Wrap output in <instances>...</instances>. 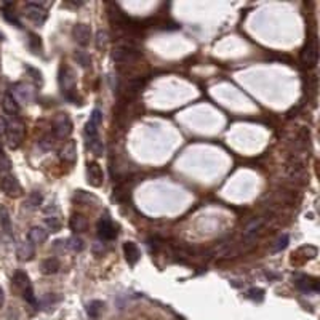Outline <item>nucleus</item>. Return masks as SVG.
<instances>
[{"label": "nucleus", "instance_id": "obj_1", "mask_svg": "<svg viewBox=\"0 0 320 320\" xmlns=\"http://www.w3.org/2000/svg\"><path fill=\"white\" fill-rule=\"evenodd\" d=\"M60 87L66 99L77 104V90H76V74L69 66L60 67Z\"/></svg>", "mask_w": 320, "mask_h": 320}, {"label": "nucleus", "instance_id": "obj_2", "mask_svg": "<svg viewBox=\"0 0 320 320\" xmlns=\"http://www.w3.org/2000/svg\"><path fill=\"white\" fill-rule=\"evenodd\" d=\"M24 132H26V127H24V122L21 120L19 117H12L10 122H7V141H8V146L12 149H18L21 143L24 139Z\"/></svg>", "mask_w": 320, "mask_h": 320}, {"label": "nucleus", "instance_id": "obj_3", "mask_svg": "<svg viewBox=\"0 0 320 320\" xmlns=\"http://www.w3.org/2000/svg\"><path fill=\"white\" fill-rule=\"evenodd\" d=\"M51 127L58 139H67L72 133V120L66 112H58L53 117Z\"/></svg>", "mask_w": 320, "mask_h": 320}, {"label": "nucleus", "instance_id": "obj_4", "mask_svg": "<svg viewBox=\"0 0 320 320\" xmlns=\"http://www.w3.org/2000/svg\"><path fill=\"white\" fill-rule=\"evenodd\" d=\"M141 56V51L132 45H120L112 51V61L115 64H127L133 62Z\"/></svg>", "mask_w": 320, "mask_h": 320}, {"label": "nucleus", "instance_id": "obj_5", "mask_svg": "<svg viewBox=\"0 0 320 320\" xmlns=\"http://www.w3.org/2000/svg\"><path fill=\"white\" fill-rule=\"evenodd\" d=\"M15 285H16L21 293H23L24 300L28 301L29 304H35L37 300H35V295H34V288H32V283H30V279L29 275L26 274L23 271H18L16 274H15Z\"/></svg>", "mask_w": 320, "mask_h": 320}, {"label": "nucleus", "instance_id": "obj_6", "mask_svg": "<svg viewBox=\"0 0 320 320\" xmlns=\"http://www.w3.org/2000/svg\"><path fill=\"white\" fill-rule=\"evenodd\" d=\"M317 61H319V45H317V39L312 37L307 40V44L301 50V62L304 67H314L317 64Z\"/></svg>", "mask_w": 320, "mask_h": 320}, {"label": "nucleus", "instance_id": "obj_7", "mask_svg": "<svg viewBox=\"0 0 320 320\" xmlns=\"http://www.w3.org/2000/svg\"><path fill=\"white\" fill-rule=\"evenodd\" d=\"M98 237L101 240H114L117 237V228L114 226L112 219L109 218V214H104L96 224Z\"/></svg>", "mask_w": 320, "mask_h": 320}, {"label": "nucleus", "instance_id": "obj_8", "mask_svg": "<svg viewBox=\"0 0 320 320\" xmlns=\"http://www.w3.org/2000/svg\"><path fill=\"white\" fill-rule=\"evenodd\" d=\"M26 16H28L30 21H34L35 24H44L48 13L44 8V5L37 3V2H28L26 3Z\"/></svg>", "mask_w": 320, "mask_h": 320}, {"label": "nucleus", "instance_id": "obj_9", "mask_svg": "<svg viewBox=\"0 0 320 320\" xmlns=\"http://www.w3.org/2000/svg\"><path fill=\"white\" fill-rule=\"evenodd\" d=\"M87 181H88V184L93 187H99L103 184L104 173H103V168L99 167V164H96V162H90V164L87 165Z\"/></svg>", "mask_w": 320, "mask_h": 320}, {"label": "nucleus", "instance_id": "obj_10", "mask_svg": "<svg viewBox=\"0 0 320 320\" xmlns=\"http://www.w3.org/2000/svg\"><path fill=\"white\" fill-rule=\"evenodd\" d=\"M0 189L10 197H16L21 194V186L16 180V176H13V175H5L2 180H0Z\"/></svg>", "mask_w": 320, "mask_h": 320}, {"label": "nucleus", "instance_id": "obj_11", "mask_svg": "<svg viewBox=\"0 0 320 320\" xmlns=\"http://www.w3.org/2000/svg\"><path fill=\"white\" fill-rule=\"evenodd\" d=\"M72 35H74V40L77 42L78 45H88L90 44V39H91V29L90 26L83 24V23H78L72 28Z\"/></svg>", "mask_w": 320, "mask_h": 320}, {"label": "nucleus", "instance_id": "obj_12", "mask_svg": "<svg viewBox=\"0 0 320 320\" xmlns=\"http://www.w3.org/2000/svg\"><path fill=\"white\" fill-rule=\"evenodd\" d=\"M103 122V112L99 109H93V112L90 115V120L87 122L85 132L88 135V138H96L98 136V127Z\"/></svg>", "mask_w": 320, "mask_h": 320}, {"label": "nucleus", "instance_id": "obj_13", "mask_svg": "<svg viewBox=\"0 0 320 320\" xmlns=\"http://www.w3.org/2000/svg\"><path fill=\"white\" fill-rule=\"evenodd\" d=\"M60 157L64 164H69V165L74 164V162L77 160V143L76 141H72V139L67 141V143L64 144V148L61 149Z\"/></svg>", "mask_w": 320, "mask_h": 320}, {"label": "nucleus", "instance_id": "obj_14", "mask_svg": "<svg viewBox=\"0 0 320 320\" xmlns=\"http://www.w3.org/2000/svg\"><path fill=\"white\" fill-rule=\"evenodd\" d=\"M2 106H3V111L7 112L8 115H12V117H18V114H19V104H18V101H16V98H15L10 91H7V93L3 94V98H2Z\"/></svg>", "mask_w": 320, "mask_h": 320}, {"label": "nucleus", "instance_id": "obj_15", "mask_svg": "<svg viewBox=\"0 0 320 320\" xmlns=\"http://www.w3.org/2000/svg\"><path fill=\"white\" fill-rule=\"evenodd\" d=\"M123 255H125L127 263L132 264V266H135L141 258V251H139L138 245H136L135 242H125L123 244Z\"/></svg>", "mask_w": 320, "mask_h": 320}, {"label": "nucleus", "instance_id": "obj_16", "mask_svg": "<svg viewBox=\"0 0 320 320\" xmlns=\"http://www.w3.org/2000/svg\"><path fill=\"white\" fill-rule=\"evenodd\" d=\"M28 239H29L30 245H42L46 239H48V230L40 228V226H34L29 230Z\"/></svg>", "mask_w": 320, "mask_h": 320}, {"label": "nucleus", "instance_id": "obj_17", "mask_svg": "<svg viewBox=\"0 0 320 320\" xmlns=\"http://www.w3.org/2000/svg\"><path fill=\"white\" fill-rule=\"evenodd\" d=\"M296 287L300 288L303 291H319V282L316 279H312V277H307V275H301L300 279H296Z\"/></svg>", "mask_w": 320, "mask_h": 320}, {"label": "nucleus", "instance_id": "obj_18", "mask_svg": "<svg viewBox=\"0 0 320 320\" xmlns=\"http://www.w3.org/2000/svg\"><path fill=\"white\" fill-rule=\"evenodd\" d=\"M264 224V219L263 218H256L253 219L251 223H248L244 229V239L245 240H251L255 237L256 234H258V230L261 229V226Z\"/></svg>", "mask_w": 320, "mask_h": 320}, {"label": "nucleus", "instance_id": "obj_19", "mask_svg": "<svg viewBox=\"0 0 320 320\" xmlns=\"http://www.w3.org/2000/svg\"><path fill=\"white\" fill-rule=\"evenodd\" d=\"M69 226H71V230H74V232H85L87 230V218L83 216V214H78V213H74L69 219Z\"/></svg>", "mask_w": 320, "mask_h": 320}, {"label": "nucleus", "instance_id": "obj_20", "mask_svg": "<svg viewBox=\"0 0 320 320\" xmlns=\"http://www.w3.org/2000/svg\"><path fill=\"white\" fill-rule=\"evenodd\" d=\"M144 87V78H132L128 80L127 87H125V93H127V98H133L136 96Z\"/></svg>", "mask_w": 320, "mask_h": 320}, {"label": "nucleus", "instance_id": "obj_21", "mask_svg": "<svg viewBox=\"0 0 320 320\" xmlns=\"http://www.w3.org/2000/svg\"><path fill=\"white\" fill-rule=\"evenodd\" d=\"M0 226H2L3 232L7 235H13V226H12V218H10L8 210L5 207H0Z\"/></svg>", "mask_w": 320, "mask_h": 320}, {"label": "nucleus", "instance_id": "obj_22", "mask_svg": "<svg viewBox=\"0 0 320 320\" xmlns=\"http://www.w3.org/2000/svg\"><path fill=\"white\" fill-rule=\"evenodd\" d=\"M42 202H44V196H42L40 191H32L28 196V200L24 202V205L30 208V210H35L42 205Z\"/></svg>", "mask_w": 320, "mask_h": 320}, {"label": "nucleus", "instance_id": "obj_23", "mask_svg": "<svg viewBox=\"0 0 320 320\" xmlns=\"http://www.w3.org/2000/svg\"><path fill=\"white\" fill-rule=\"evenodd\" d=\"M58 271H60V261L56 258H48L42 263V272H44V274L51 275V274H56Z\"/></svg>", "mask_w": 320, "mask_h": 320}, {"label": "nucleus", "instance_id": "obj_24", "mask_svg": "<svg viewBox=\"0 0 320 320\" xmlns=\"http://www.w3.org/2000/svg\"><path fill=\"white\" fill-rule=\"evenodd\" d=\"M88 148H90V151L93 152V155H96V157H101L104 154V144L98 136L96 138L88 139Z\"/></svg>", "mask_w": 320, "mask_h": 320}, {"label": "nucleus", "instance_id": "obj_25", "mask_svg": "<svg viewBox=\"0 0 320 320\" xmlns=\"http://www.w3.org/2000/svg\"><path fill=\"white\" fill-rule=\"evenodd\" d=\"M34 256V246L30 244H21L18 248V258L21 261H28Z\"/></svg>", "mask_w": 320, "mask_h": 320}, {"label": "nucleus", "instance_id": "obj_26", "mask_svg": "<svg viewBox=\"0 0 320 320\" xmlns=\"http://www.w3.org/2000/svg\"><path fill=\"white\" fill-rule=\"evenodd\" d=\"M104 304L99 301V300H94L91 301L90 304L87 306V312H88V317H90L91 320H96L99 317V312H101Z\"/></svg>", "mask_w": 320, "mask_h": 320}, {"label": "nucleus", "instance_id": "obj_27", "mask_svg": "<svg viewBox=\"0 0 320 320\" xmlns=\"http://www.w3.org/2000/svg\"><path fill=\"white\" fill-rule=\"evenodd\" d=\"M74 58H76L77 64H80V67H83V69H87V67L91 66V58H90V55L87 53V51L77 50L74 53Z\"/></svg>", "mask_w": 320, "mask_h": 320}, {"label": "nucleus", "instance_id": "obj_28", "mask_svg": "<svg viewBox=\"0 0 320 320\" xmlns=\"http://www.w3.org/2000/svg\"><path fill=\"white\" fill-rule=\"evenodd\" d=\"M288 244H290V235H288V234H282L280 237L277 239V242H275V245H274V251L285 250L287 246H288Z\"/></svg>", "mask_w": 320, "mask_h": 320}, {"label": "nucleus", "instance_id": "obj_29", "mask_svg": "<svg viewBox=\"0 0 320 320\" xmlns=\"http://www.w3.org/2000/svg\"><path fill=\"white\" fill-rule=\"evenodd\" d=\"M107 44V32L106 30H98L96 34V48L98 50H104Z\"/></svg>", "mask_w": 320, "mask_h": 320}, {"label": "nucleus", "instance_id": "obj_30", "mask_svg": "<svg viewBox=\"0 0 320 320\" xmlns=\"http://www.w3.org/2000/svg\"><path fill=\"white\" fill-rule=\"evenodd\" d=\"M29 46L30 50L34 51V53H39L40 48H42V42H40V37L35 34H29Z\"/></svg>", "mask_w": 320, "mask_h": 320}, {"label": "nucleus", "instance_id": "obj_31", "mask_svg": "<svg viewBox=\"0 0 320 320\" xmlns=\"http://www.w3.org/2000/svg\"><path fill=\"white\" fill-rule=\"evenodd\" d=\"M246 295H248L250 300H253V301H263V298H264V290H261V288L253 287V288H250Z\"/></svg>", "mask_w": 320, "mask_h": 320}, {"label": "nucleus", "instance_id": "obj_32", "mask_svg": "<svg viewBox=\"0 0 320 320\" xmlns=\"http://www.w3.org/2000/svg\"><path fill=\"white\" fill-rule=\"evenodd\" d=\"M45 223H46V226H48V229H51V232H58V230L61 229V221L56 216H48L45 219Z\"/></svg>", "mask_w": 320, "mask_h": 320}, {"label": "nucleus", "instance_id": "obj_33", "mask_svg": "<svg viewBox=\"0 0 320 320\" xmlns=\"http://www.w3.org/2000/svg\"><path fill=\"white\" fill-rule=\"evenodd\" d=\"M10 170H12V160H10L8 157L2 152V154H0V171L7 173Z\"/></svg>", "mask_w": 320, "mask_h": 320}, {"label": "nucleus", "instance_id": "obj_34", "mask_svg": "<svg viewBox=\"0 0 320 320\" xmlns=\"http://www.w3.org/2000/svg\"><path fill=\"white\" fill-rule=\"evenodd\" d=\"M67 242H69V246L74 251H82L83 248H85V244H83V240L78 239V237H72V239L67 240Z\"/></svg>", "mask_w": 320, "mask_h": 320}, {"label": "nucleus", "instance_id": "obj_35", "mask_svg": "<svg viewBox=\"0 0 320 320\" xmlns=\"http://www.w3.org/2000/svg\"><path fill=\"white\" fill-rule=\"evenodd\" d=\"M148 245H149V248L154 251V253H157V251L160 250V246H162V240L159 237H149Z\"/></svg>", "mask_w": 320, "mask_h": 320}, {"label": "nucleus", "instance_id": "obj_36", "mask_svg": "<svg viewBox=\"0 0 320 320\" xmlns=\"http://www.w3.org/2000/svg\"><path fill=\"white\" fill-rule=\"evenodd\" d=\"M74 197L77 198V200H87V202H96L98 200V198L94 197V196H91V194L88 196V194H85L83 191H77V194H76Z\"/></svg>", "mask_w": 320, "mask_h": 320}, {"label": "nucleus", "instance_id": "obj_37", "mask_svg": "<svg viewBox=\"0 0 320 320\" xmlns=\"http://www.w3.org/2000/svg\"><path fill=\"white\" fill-rule=\"evenodd\" d=\"M26 71H28L29 74H32V76H34V77H32L34 80L37 82L39 85H42V72H40V71L34 69V67H30V66H28V67H26Z\"/></svg>", "mask_w": 320, "mask_h": 320}, {"label": "nucleus", "instance_id": "obj_38", "mask_svg": "<svg viewBox=\"0 0 320 320\" xmlns=\"http://www.w3.org/2000/svg\"><path fill=\"white\" fill-rule=\"evenodd\" d=\"M3 16H5V19L7 21H10V23H13L16 28H21V23H19V19L15 16V15H12V12H3Z\"/></svg>", "mask_w": 320, "mask_h": 320}, {"label": "nucleus", "instance_id": "obj_39", "mask_svg": "<svg viewBox=\"0 0 320 320\" xmlns=\"http://www.w3.org/2000/svg\"><path fill=\"white\" fill-rule=\"evenodd\" d=\"M5 133H7V120L0 115V136H3Z\"/></svg>", "mask_w": 320, "mask_h": 320}, {"label": "nucleus", "instance_id": "obj_40", "mask_svg": "<svg viewBox=\"0 0 320 320\" xmlns=\"http://www.w3.org/2000/svg\"><path fill=\"white\" fill-rule=\"evenodd\" d=\"M3 301H5V295H3V290H2V287H0V307L3 306Z\"/></svg>", "mask_w": 320, "mask_h": 320}, {"label": "nucleus", "instance_id": "obj_41", "mask_svg": "<svg viewBox=\"0 0 320 320\" xmlns=\"http://www.w3.org/2000/svg\"><path fill=\"white\" fill-rule=\"evenodd\" d=\"M3 152V146H2V141H0V154Z\"/></svg>", "mask_w": 320, "mask_h": 320}, {"label": "nucleus", "instance_id": "obj_42", "mask_svg": "<svg viewBox=\"0 0 320 320\" xmlns=\"http://www.w3.org/2000/svg\"><path fill=\"white\" fill-rule=\"evenodd\" d=\"M3 39H5V35H3L2 32H0V40H3Z\"/></svg>", "mask_w": 320, "mask_h": 320}]
</instances>
